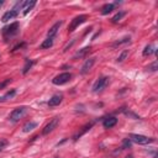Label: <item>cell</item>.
Segmentation results:
<instances>
[{
  "label": "cell",
  "instance_id": "cell-27",
  "mask_svg": "<svg viewBox=\"0 0 158 158\" xmlns=\"http://www.w3.org/2000/svg\"><path fill=\"white\" fill-rule=\"evenodd\" d=\"M148 70H151V72H156L157 70V62H153L151 65H148V68H147Z\"/></svg>",
  "mask_w": 158,
  "mask_h": 158
},
{
  "label": "cell",
  "instance_id": "cell-13",
  "mask_svg": "<svg viewBox=\"0 0 158 158\" xmlns=\"http://www.w3.org/2000/svg\"><path fill=\"white\" fill-rule=\"evenodd\" d=\"M92 51V47L90 46H88V47H84V48H82V49H79L75 54H74V59H78V58H83V57H85L89 52Z\"/></svg>",
  "mask_w": 158,
  "mask_h": 158
},
{
  "label": "cell",
  "instance_id": "cell-5",
  "mask_svg": "<svg viewBox=\"0 0 158 158\" xmlns=\"http://www.w3.org/2000/svg\"><path fill=\"white\" fill-rule=\"evenodd\" d=\"M26 111H27V108L26 106H20V108H16V109H14L13 111H11V114H10V121H13V122H18L25 114H26Z\"/></svg>",
  "mask_w": 158,
  "mask_h": 158
},
{
  "label": "cell",
  "instance_id": "cell-14",
  "mask_svg": "<svg viewBox=\"0 0 158 158\" xmlns=\"http://www.w3.org/2000/svg\"><path fill=\"white\" fill-rule=\"evenodd\" d=\"M37 122L36 121H29L27 124H25L24 125V127H22V132H25V133H27V132H31L32 130H35L36 127H37Z\"/></svg>",
  "mask_w": 158,
  "mask_h": 158
},
{
  "label": "cell",
  "instance_id": "cell-18",
  "mask_svg": "<svg viewBox=\"0 0 158 158\" xmlns=\"http://www.w3.org/2000/svg\"><path fill=\"white\" fill-rule=\"evenodd\" d=\"M34 64H35V61H32V59H26V61H25V65H24V68H22V74H26V73L32 68Z\"/></svg>",
  "mask_w": 158,
  "mask_h": 158
},
{
  "label": "cell",
  "instance_id": "cell-2",
  "mask_svg": "<svg viewBox=\"0 0 158 158\" xmlns=\"http://www.w3.org/2000/svg\"><path fill=\"white\" fill-rule=\"evenodd\" d=\"M128 138L131 140V142H135V143H138V144H147V143H152L154 141L151 137H147V136H143V135H138V133H130Z\"/></svg>",
  "mask_w": 158,
  "mask_h": 158
},
{
  "label": "cell",
  "instance_id": "cell-21",
  "mask_svg": "<svg viewBox=\"0 0 158 158\" xmlns=\"http://www.w3.org/2000/svg\"><path fill=\"white\" fill-rule=\"evenodd\" d=\"M125 14H126L125 11H119V13H117V14H116V15H115V16H114L113 19H111V21H113L114 24L119 22V21H120V20H121V19H122V18L125 16Z\"/></svg>",
  "mask_w": 158,
  "mask_h": 158
},
{
  "label": "cell",
  "instance_id": "cell-31",
  "mask_svg": "<svg viewBox=\"0 0 158 158\" xmlns=\"http://www.w3.org/2000/svg\"><path fill=\"white\" fill-rule=\"evenodd\" d=\"M3 4H4V2H0V6H2Z\"/></svg>",
  "mask_w": 158,
  "mask_h": 158
},
{
  "label": "cell",
  "instance_id": "cell-3",
  "mask_svg": "<svg viewBox=\"0 0 158 158\" xmlns=\"http://www.w3.org/2000/svg\"><path fill=\"white\" fill-rule=\"evenodd\" d=\"M72 79V73H68V72H64V73H61L58 75H56L53 79H52V83L54 85H63V84H67L69 81Z\"/></svg>",
  "mask_w": 158,
  "mask_h": 158
},
{
  "label": "cell",
  "instance_id": "cell-8",
  "mask_svg": "<svg viewBox=\"0 0 158 158\" xmlns=\"http://www.w3.org/2000/svg\"><path fill=\"white\" fill-rule=\"evenodd\" d=\"M94 63H95V58L94 57H92V58H89V59H87L85 62H84V64L82 65V69H81V73L82 74H87L92 68H93V65H94Z\"/></svg>",
  "mask_w": 158,
  "mask_h": 158
},
{
  "label": "cell",
  "instance_id": "cell-20",
  "mask_svg": "<svg viewBox=\"0 0 158 158\" xmlns=\"http://www.w3.org/2000/svg\"><path fill=\"white\" fill-rule=\"evenodd\" d=\"M53 46V38H46L42 43H41V48L42 49H47V48H51Z\"/></svg>",
  "mask_w": 158,
  "mask_h": 158
},
{
  "label": "cell",
  "instance_id": "cell-12",
  "mask_svg": "<svg viewBox=\"0 0 158 158\" xmlns=\"http://www.w3.org/2000/svg\"><path fill=\"white\" fill-rule=\"evenodd\" d=\"M116 124H117V119L114 117V116H111V117H108V119L104 120L103 126H104V128H111V127H114Z\"/></svg>",
  "mask_w": 158,
  "mask_h": 158
},
{
  "label": "cell",
  "instance_id": "cell-26",
  "mask_svg": "<svg viewBox=\"0 0 158 158\" xmlns=\"http://www.w3.org/2000/svg\"><path fill=\"white\" fill-rule=\"evenodd\" d=\"M6 146H8V140H4V138L0 140V152H2Z\"/></svg>",
  "mask_w": 158,
  "mask_h": 158
},
{
  "label": "cell",
  "instance_id": "cell-9",
  "mask_svg": "<svg viewBox=\"0 0 158 158\" xmlns=\"http://www.w3.org/2000/svg\"><path fill=\"white\" fill-rule=\"evenodd\" d=\"M62 100H63V95L62 94H54L49 100H48V103H47V105L49 106V108H53V106H58L61 103H62Z\"/></svg>",
  "mask_w": 158,
  "mask_h": 158
},
{
  "label": "cell",
  "instance_id": "cell-19",
  "mask_svg": "<svg viewBox=\"0 0 158 158\" xmlns=\"http://www.w3.org/2000/svg\"><path fill=\"white\" fill-rule=\"evenodd\" d=\"M16 95V90L15 89H11V90H9L5 95H3L2 98H0V101H5V100H9V99H11V98H14Z\"/></svg>",
  "mask_w": 158,
  "mask_h": 158
},
{
  "label": "cell",
  "instance_id": "cell-7",
  "mask_svg": "<svg viewBox=\"0 0 158 158\" xmlns=\"http://www.w3.org/2000/svg\"><path fill=\"white\" fill-rule=\"evenodd\" d=\"M58 124H59V117H53V119L45 126V128L42 130V133H43V135H48L49 132H52V131L58 126Z\"/></svg>",
  "mask_w": 158,
  "mask_h": 158
},
{
  "label": "cell",
  "instance_id": "cell-11",
  "mask_svg": "<svg viewBox=\"0 0 158 158\" xmlns=\"http://www.w3.org/2000/svg\"><path fill=\"white\" fill-rule=\"evenodd\" d=\"M18 11H15V10H10V11H6L4 15H3V18H2V21L3 22H8V21H10V20H13V19H15L16 16H18Z\"/></svg>",
  "mask_w": 158,
  "mask_h": 158
},
{
  "label": "cell",
  "instance_id": "cell-4",
  "mask_svg": "<svg viewBox=\"0 0 158 158\" xmlns=\"http://www.w3.org/2000/svg\"><path fill=\"white\" fill-rule=\"evenodd\" d=\"M108 84H109V77H101L93 85V92L94 93H100L108 87Z\"/></svg>",
  "mask_w": 158,
  "mask_h": 158
},
{
  "label": "cell",
  "instance_id": "cell-29",
  "mask_svg": "<svg viewBox=\"0 0 158 158\" xmlns=\"http://www.w3.org/2000/svg\"><path fill=\"white\" fill-rule=\"evenodd\" d=\"M25 46H26V43H25V42H22V43H20V45L15 46V47L13 48V52H15V51H18L19 48H22V47H25Z\"/></svg>",
  "mask_w": 158,
  "mask_h": 158
},
{
  "label": "cell",
  "instance_id": "cell-10",
  "mask_svg": "<svg viewBox=\"0 0 158 158\" xmlns=\"http://www.w3.org/2000/svg\"><path fill=\"white\" fill-rule=\"evenodd\" d=\"M63 25V21H58V22H56L51 29H49V31L47 32V36H48V38H53L56 35H57V32H58V30L61 29V26Z\"/></svg>",
  "mask_w": 158,
  "mask_h": 158
},
{
  "label": "cell",
  "instance_id": "cell-17",
  "mask_svg": "<svg viewBox=\"0 0 158 158\" xmlns=\"http://www.w3.org/2000/svg\"><path fill=\"white\" fill-rule=\"evenodd\" d=\"M153 53H156V47H154L153 45H147V46L144 47L143 52H142V54H143L144 57L151 56V54H153Z\"/></svg>",
  "mask_w": 158,
  "mask_h": 158
},
{
  "label": "cell",
  "instance_id": "cell-30",
  "mask_svg": "<svg viewBox=\"0 0 158 158\" xmlns=\"http://www.w3.org/2000/svg\"><path fill=\"white\" fill-rule=\"evenodd\" d=\"M125 158H133V154H127Z\"/></svg>",
  "mask_w": 158,
  "mask_h": 158
},
{
  "label": "cell",
  "instance_id": "cell-25",
  "mask_svg": "<svg viewBox=\"0 0 158 158\" xmlns=\"http://www.w3.org/2000/svg\"><path fill=\"white\" fill-rule=\"evenodd\" d=\"M127 56H128V51H127V49H125V51H122V52H121V54L117 57V59H116V61H117L119 63H121V62H124V61L127 58Z\"/></svg>",
  "mask_w": 158,
  "mask_h": 158
},
{
  "label": "cell",
  "instance_id": "cell-32",
  "mask_svg": "<svg viewBox=\"0 0 158 158\" xmlns=\"http://www.w3.org/2000/svg\"><path fill=\"white\" fill-rule=\"evenodd\" d=\"M56 158H59V157H56Z\"/></svg>",
  "mask_w": 158,
  "mask_h": 158
},
{
  "label": "cell",
  "instance_id": "cell-22",
  "mask_svg": "<svg viewBox=\"0 0 158 158\" xmlns=\"http://www.w3.org/2000/svg\"><path fill=\"white\" fill-rule=\"evenodd\" d=\"M132 146V142H131V140L127 137V138H124L122 140V144H121V149H127V148H130Z\"/></svg>",
  "mask_w": 158,
  "mask_h": 158
},
{
  "label": "cell",
  "instance_id": "cell-15",
  "mask_svg": "<svg viewBox=\"0 0 158 158\" xmlns=\"http://www.w3.org/2000/svg\"><path fill=\"white\" fill-rule=\"evenodd\" d=\"M93 125H94V122H89V124H87V125H85V126L83 127V130H82L81 132H78V133H77V135H75V136L73 137V140L75 141V140H78L79 137H81V136H83V135H84V133H85L87 131H89V130H90V128L93 127Z\"/></svg>",
  "mask_w": 158,
  "mask_h": 158
},
{
  "label": "cell",
  "instance_id": "cell-6",
  "mask_svg": "<svg viewBox=\"0 0 158 158\" xmlns=\"http://www.w3.org/2000/svg\"><path fill=\"white\" fill-rule=\"evenodd\" d=\"M85 20H87V15H79V16L74 18V19L72 20L69 27H68V32H69V34L74 32V31L77 30V27H79L83 22H85Z\"/></svg>",
  "mask_w": 158,
  "mask_h": 158
},
{
  "label": "cell",
  "instance_id": "cell-24",
  "mask_svg": "<svg viewBox=\"0 0 158 158\" xmlns=\"http://www.w3.org/2000/svg\"><path fill=\"white\" fill-rule=\"evenodd\" d=\"M35 5H36V2H35V0H34V2H30V3L27 4V6L24 9V15H27V14L32 10V8H34Z\"/></svg>",
  "mask_w": 158,
  "mask_h": 158
},
{
  "label": "cell",
  "instance_id": "cell-28",
  "mask_svg": "<svg viewBox=\"0 0 158 158\" xmlns=\"http://www.w3.org/2000/svg\"><path fill=\"white\" fill-rule=\"evenodd\" d=\"M10 82H11V79H6V81H4L3 83H0V89L5 88V87H6V85H8V84H9Z\"/></svg>",
  "mask_w": 158,
  "mask_h": 158
},
{
  "label": "cell",
  "instance_id": "cell-1",
  "mask_svg": "<svg viewBox=\"0 0 158 158\" xmlns=\"http://www.w3.org/2000/svg\"><path fill=\"white\" fill-rule=\"evenodd\" d=\"M19 31H20V24H19V22H13V24H10L9 26H5V27L2 30L3 36H4L5 38H10V37L18 35Z\"/></svg>",
  "mask_w": 158,
  "mask_h": 158
},
{
  "label": "cell",
  "instance_id": "cell-16",
  "mask_svg": "<svg viewBox=\"0 0 158 158\" xmlns=\"http://www.w3.org/2000/svg\"><path fill=\"white\" fill-rule=\"evenodd\" d=\"M114 9H115V4H113V3L105 4V5L101 8V15H108V14H110Z\"/></svg>",
  "mask_w": 158,
  "mask_h": 158
},
{
  "label": "cell",
  "instance_id": "cell-23",
  "mask_svg": "<svg viewBox=\"0 0 158 158\" xmlns=\"http://www.w3.org/2000/svg\"><path fill=\"white\" fill-rule=\"evenodd\" d=\"M130 37H125V38H122V40H119V41H116V42H114L113 43V47H117V46H121V45H125V43H128L130 42Z\"/></svg>",
  "mask_w": 158,
  "mask_h": 158
}]
</instances>
